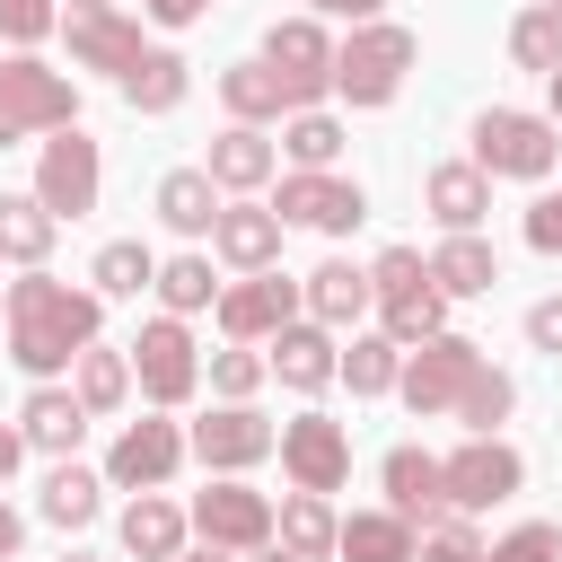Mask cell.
I'll return each instance as SVG.
<instances>
[{
	"label": "cell",
	"instance_id": "52a82bcc",
	"mask_svg": "<svg viewBox=\"0 0 562 562\" xmlns=\"http://www.w3.org/2000/svg\"><path fill=\"white\" fill-rule=\"evenodd\" d=\"M97 184H105L97 140H88L79 123H61V132L44 140V158H35V202H44L53 220H79V211H97Z\"/></svg>",
	"mask_w": 562,
	"mask_h": 562
},
{
	"label": "cell",
	"instance_id": "3957f363",
	"mask_svg": "<svg viewBox=\"0 0 562 562\" xmlns=\"http://www.w3.org/2000/svg\"><path fill=\"white\" fill-rule=\"evenodd\" d=\"M369 307H378V334L386 342H430L439 334V316H448V299H439V281H430V263L413 255V246H386L378 263H369Z\"/></svg>",
	"mask_w": 562,
	"mask_h": 562
},
{
	"label": "cell",
	"instance_id": "e575fe53",
	"mask_svg": "<svg viewBox=\"0 0 562 562\" xmlns=\"http://www.w3.org/2000/svg\"><path fill=\"white\" fill-rule=\"evenodd\" d=\"M509 61H518V70H536V79H553V70H562V18H553L544 0L509 18Z\"/></svg>",
	"mask_w": 562,
	"mask_h": 562
},
{
	"label": "cell",
	"instance_id": "5bb4252c",
	"mask_svg": "<svg viewBox=\"0 0 562 562\" xmlns=\"http://www.w3.org/2000/svg\"><path fill=\"white\" fill-rule=\"evenodd\" d=\"M272 439H281V430H272L255 404H220L211 422H193V439H184V448H193L211 474H246V465H263V457H272Z\"/></svg>",
	"mask_w": 562,
	"mask_h": 562
},
{
	"label": "cell",
	"instance_id": "9a60e30c",
	"mask_svg": "<svg viewBox=\"0 0 562 562\" xmlns=\"http://www.w3.org/2000/svg\"><path fill=\"white\" fill-rule=\"evenodd\" d=\"M61 26H70V61L114 70V79H123V70L149 53V44H140V26H132L114 0H70V18H61Z\"/></svg>",
	"mask_w": 562,
	"mask_h": 562
},
{
	"label": "cell",
	"instance_id": "484cf974",
	"mask_svg": "<svg viewBox=\"0 0 562 562\" xmlns=\"http://www.w3.org/2000/svg\"><path fill=\"white\" fill-rule=\"evenodd\" d=\"M114 88H123V105H132V114H176L193 79H184V53H158V44H149V53H140Z\"/></svg>",
	"mask_w": 562,
	"mask_h": 562
},
{
	"label": "cell",
	"instance_id": "f1b7e54d",
	"mask_svg": "<svg viewBox=\"0 0 562 562\" xmlns=\"http://www.w3.org/2000/svg\"><path fill=\"white\" fill-rule=\"evenodd\" d=\"M334 527H342V518H334L316 492H290V501L272 509V544L299 553V562H325V553H334Z\"/></svg>",
	"mask_w": 562,
	"mask_h": 562
},
{
	"label": "cell",
	"instance_id": "9f6ffc18",
	"mask_svg": "<svg viewBox=\"0 0 562 562\" xmlns=\"http://www.w3.org/2000/svg\"><path fill=\"white\" fill-rule=\"evenodd\" d=\"M544 9H553V18H562V0H544Z\"/></svg>",
	"mask_w": 562,
	"mask_h": 562
},
{
	"label": "cell",
	"instance_id": "60d3db41",
	"mask_svg": "<svg viewBox=\"0 0 562 562\" xmlns=\"http://www.w3.org/2000/svg\"><path fill=\"white\" fill-rule=\"evenodd\" d=\"M263 378H272V369H263V360H255L246 342H228V351H211V386H220L228 404H246V395H255Z\"/></svg>",
	"mask_w": 562,
	"mask_h": 562
},
{
	"label": "cell",
	"instance_id": "44dd1931",
	"mask_svg": "<svg viewBox=\"0 0 562 562\" xmlns=\"http://www.w3.org/2000/svg\"><path fill=\"white\" fill-rule=\"evenodd\" d=\"M334 334L325 325H307V316H290L281 334H272V351H263V369L281 378V386H299V395H316V386H334Z\"/></svg>",
	"mask_w": 562,
	"mask_h": 562
},
{
	"label": "cell",
	"instance_id": "f6af8a7d",
	"mask_svg": "<svg viewBox=\"0 0 562 562\" xmlns=\"http://www.w3.org/2000/svg\"><path fill=\"white\" fill-rule=\"evenodd\" d=\"M527 246H536V255H562V193H536V211H527Z\"/></svg>",
	"mask_w": 562,
	"mask_h": 562
},
{
	"label": "cell",
	"instance_id": "d590c367",
	"mask_svg": "<svg viewBox=\"0 0 562 562\" xmlns=\"http://www.w3.org/2000/svg\"><path fill=\"white\" fill-rule=\"evenodd\" d=\"M158 281V255L140 246V237H114V246H97V299H140Z\"/></svg>",
	"mask_w": 562,
	"mask_h": 562
},
{
	"label": "cell",
	"instance_id": "ba28073f",
	"mask_svg": "<svg viewBox=\"0 0 562 562\" xmlns=\"http://www.w3.org/2000/svg\"><path fill=\"white\" fill-rule=\"evenodd\" d=\"M272 448H281V474H290L299 492H316V501L351 483V430H342V422H325V413L281 422V439H272Z\"/></svg>",
	"mask_w": 562,
	"mask_h": 562
},
{
	"label": "cell",
	"instance_id": "4316f807",
	"mask_svg": "<svg viewBox=\"0 0 562 562\" xmlns=\"http://www.w3.org/2000/svg\"><path fill=\"white\" fill-rule=\"evenodd\" d=\"M158 220H167L176 237H211V220H220V184H211L202 167H167V176H158Z\"/></svg>",
	"mask_w": 562,
	"mask_h": 562
},
{
	"label": "cell",
	"instance_id": "8fae6325",
	"mask_svg": "<svg viewBox=\"0 0 562 562\" xmlns=\"http://www.w3.org/2000/svg\"><path fill=\"white\" fill-rule=\"evenodd\" d=\"M132 378H140V395H149L158 413L193 395L202 360H193V334H184V316H149V325H140V342H132Z\"/></svg>",
	"mask_w": 562,
	"mask_h": 562
},
{
	"label": "cell",
	"instance_id": "603a6c76",
	"mask_svg": "<svg viewBox=\"0 0 562 562\" xmlns=\"http://www.w3.org/2000/svg\"><path fill=\"white\" fill-rule=\"evenodd\" d=\"M220 105H228L237 123H255V132H263V123H290V114H299L272 61H228V70H220Z\"/></svg>",
	"mask_w": 562,
	"mask_h": 562
},
{
	"label": "cell",
	"instance_id": "6da1fadb",
	"mask_svg": "<svg viewBox=\"0 0 562 562\" xmlns=\"http://www.w3.org/2000/svg\"><path fill=\"white\" fill-rule=\"evenodd\" d=\"M97 325H105V299H97V290H70V281H53V272L9 281V360H18L26 378L53 386V369H70V360L97 342Z\"/></svg>",
	"mask_w": 562,
	"mask_h": 562
},
{
	"label": "cell",
	"instance_id": "1f68e13d",
	"mask_svg": "<svg viewBox=\"0 0 562 562\" xmlns=\"http://www.w3.org/2000/svg\"><path fill=\"white\" fill-rule=\"evenodd\" d=\"M79 413L88 422H105V413H123V395H132V351H105V342H88L79 351Z\"/></svg>",
	"mask_w": 562,
	"mask_h": 562
},
{
	"label": "cell",
	"instance_id": "4dcf8cb0",
	"mask_svg": "<svg viewBox=\"0 0 562 562\" xmlns=\"http://www.w3.org/2000/svg\"><path fill=\"white\" fill-rule=\"evenodd\" d=\"M430 263V281H439V299H474V290H492L501 281V255L483 246V237H448L439 255H422Z\"/></svg>",
	"mask_w": 562,
	"mask_h": 562
},
{
	"label": "cell",
	"instance_id": "d4e9b609",
	"mask_svg": "<svg viewBox=\"0 0 562 562\" xmlns=\"http://www.w3.org/2000/svg\"><path fill=\"white\" fill-rule=\"evenodd\" d=\"M79 430H88V413H79V395H70V386H35V395H26V413H18V439H26V448H44V457H70V448H79Z\"/></svg>",
	"mask_w": 562,
	"mask_h": 562
},
{
	"label": "cell",
	"instance_id": "db71d44e",
	"mask_svg": "<svg viewBox=\"0 0 562 562\" xmlns=\"http://www.w3.org/2000/svg\"><path fill=\"white\" fill-rule=\"evenodd\" d=\"M544 88H553V123H562V70H553V79H544Z\"/></svg>",
	"mask_w": 562,
	"mask_h": 562
},
{
	"label": "cell",
	"instance_id": "5b68a950",
	"mask_svg": "<svg viewBox=\"0 0 562 562\" xmlns=\"http://www.w3.org/2000/svg\"><path fill=\"white\" fill-rule=\"evenodd\" d=\"M483 378V351L465 342V334H430L404 369H395V395L422 413V422H439V413H457V395Z\"/></svg>",
	"mask_w": 562,
	"mask_h": 562
},
{
	"label": "cell",
	"instance_id": "ffe728a7",
	"mask_svg": "<svg viewBox=\"0 0 562 562\" xmlns=\"http://www.w3.org/2000/svg\"><path fill=\"white\" fill-rule=\"evenodd\" d=\"M422 202H430V220H439L448 237H474V220L492 211V176H483L474 158H448V167L422 176Z\"/></svg>",
	"mask_w": 562,
	"mask_h": 562
},
{
	"label": "cell",
	"instance_id": "b9f144b4",
	"mask_svg": "<svg viewBox=\"0 0 562 562\" xmlns=\"http://www.w3.org/2000/svg\"><path fill=\"white\" fill-rule=\"evenodd\" d=\"M483 562H562V527L553 518H536V527H509Z\"/></svg>",
	"mask_w": 562,
	"mask_h": 562
},
{
	"label": "cell",
	"instance_id": "ac0fdd59",
	"mask_svg": "<svg viewBox=\"0 0 562 562\" xmlns=\"http://www.w3.org/2000/svg\"><path fill=\"white\" fill-rule=\"evenodd\" d=\"M378 483H386V509H395L404 527H439V518H448V483H439V457H430V448H386Z\"/></svg>",
	"mask_w": 562,
	"mask_h": 562
},
{
	"label": "cell",
	"instance_id": "c3c4849f",
	"mask_svg": "<svg viewBox=\"0 0 562 562\" xmlns=\"http://www.w3.org/2000/svg\"><path fill=\"white\" fill-rule=\"evenodd\" d=\"M307 9H325V18H351V26H369L386 0H307Z\"/></svg>",
	"mask_w": 562,
	"mask_h": 562
},
{
	"label": "cell",
	"instance_id": "ee69618b",
	"mask_svg": "<svg viewBox=\"0 0 562 562\" xmlns=\"http://www.w3.org/2000/svg\"><path fill=\"white\" fill-rule=\"evenodd\" d=\"M0 35L9 44H44L53 35V0H0Z\"/></svg>",
	"mask_w": 562,
	"mask_h": 562
},
{
	"label": "cell",
	"instance_id": "7c38bea8",
	"mask_svg": "<svg viewBox=\"0 0 562 562\" xmlns=\"http://www.w3.org/2000/svg\"><path fill=\"white\" fill-rule=\"evenodd\" d=\"M263 61L281 70V88H290V105L307 114L316 97H334V44H325V26L316 18H281L272 35H263Z\"/></svg>",
	"mask_w": 562,
	"mask_h": 562
},
{
	"label": "cell",
	"instance_id": "4fadbf2b",
	"mask_svg": "<svg viewBox=\"0 0 562 562\" xmlns=\"http://www.w3.org/2000/svg\"><path fill=\"white\" fill-rule=\"evenodd\" d=\"M193 527H202L211 553H263V544H272V501L246 492V483H211V492L193 501Z\"/></svg>",
	"mask_w": 562,
	"mask_h": 562
},
{
	"label": "cell",
	"instance_id": "f35d334b",
	"mask_svg": "<svg viewBox=\"0 0 562 562\" xmlns=\"http://www.w3.org/2000/svg\"><path fill=\"white\" fill-rule=\"evenodd\" d=\"M149 290L167 299V316H193V307H211V299H220L211 255H176V263H158V281H149Z\"/></svg>",
	"mask_w": 562,
	"mask_h": 562
},
{
	"label": "cell",
	"instance_id": "7bdbcfd3",
	"mask_svg": "<svg viewBox=\"0 0 562 562\" xmlns=\"http://www.w3.org/2000/svg\"><path fill=\"white\" fill-rule=\"evenodd\" d=\"M413 562H483V544H474V527L448 509L439 527H422V544H413Z\"/></svg>",
	"mask_w": 562,
	"mask_h": 562
},
{
	"label": "cell",
	"instance_id": "8d00e7d4",
	"mask_svg": "<svg viewBox=\"0 0 562 562\" xmlns=\"http://www.w3.org/2000/svg\"><path fill=\"white\" fill-rule=\"evenodd\" d=\"M395 369H404V342H386V334H360L334 360V378H351V395H395Z\"/></svg>",
	"mask_w": 562,
	"mask_h": 562
},
{
	"label": "cell",
	"instance_id": "816d5d0a",
	"mask_svg": "<svg viewBox=\"0 0 562 562\" xmlns=\"http://www.w3.org/2000/svg\"><path fill=\"white\" fill-rule=\"evenodd\" d=\"M255 562H299V553H281V544H263V553H255Z\"/></svg>",
	"mask_w": 562,
	"mask_h": 562
},
{
	"label": "cell",
	"instance_id": "681fc988",
	"mask_svg": "<svg viewBox=\"0 0 562 562\" xmlns=\"http://www.w3.org/2000/svg\"><path fill=\"white\" fill-rule=\"evenodd\" d=\"M18 457H26V439H18V430H9V422H0V483H9V474H18Z\"/></svg>",
	"mask_w": 562,
	"mask_h": 562
},
{
	"label": "cell",
	"instance_id": "cb8c5ba5",
	"mask_svg": "<svg viewBox=\"0 0 562 562\" xmlns=\"http://www.w3.org/2000/svg\"><path fill=\"white\" fill-rule=\"evenodd\" d=\"M299 299H307V325H325V334H334V325H360V307H369V272H360L351 255H325V263L307 272Z\"/></svg>",
	"mask_w": 562,
	"mask_h": 562
},
{
	"label": "cell",
	"instance_id": "11a10c76",
	"mask_svg": "<svg viewBox=\"0 0 562 562\" xmlns=\"http://www.w3.org/2000/svg\"><path fill=\"white\" fill-rule=\"evenodd\" d=\"M61 562H97V553H61Z\"/></svg>",
	"mask_w": 562,
	"mask_h": 562
},
{
	"label": "cell",
	"instance_id": "30bf717a",
	"mask_svg": "<svg viewBox=\"0 0 562 562\" xmlns=\"http://www.w3.org/2000/svg\"><path fill=\"white\" fill-rule=\"evenodd\" d=\"M439 483H448V509H457V518H474V509L509 501V492L527 483V465H518V448H509V439H465L457 457H439Z\"/></svg>",
	"mask_w": 562,
	"mask_h": 562
},
{
	"label": "cell",
	"instance_id": "f5cc1de1",
	"mask_svg": "<svg viewBox=\"0 0 562 562\" xmlns=\"http://www.w3.org/2000/svg\"><path fill=\"white\" fill-rule=\"evenodd\" d=\"M176 562H228V553H211V544H202V553H176Z\"/></svg>",
	"mask_w": 562,
	"mask_h": 562
},
{
	"label": "cell",
	"instance_id": "f546056e",
	"mask_svg": "<svg viewBox=\"0 0 562 562\" xmlns=\"http://www.w3.org/2000/svg\"><path fill=\"white\" fill-rule=\"evenodd\" d=\"M413 527L395 518V509H360V518H342L334 527V553H351V562H413Z\"/></svg>",
	"mask_w": 562,
	"mask_h": 562
},
{
	"label": "cell",
	"instance_id": "ab89813d",
	"mask_svg": "<svg viewBox=\"0 0 562 562\" xmlns=\"http://www.w3.org/2000/svg\"><path fill=\"white\" fill-rule=\"evenodd\" d=\"M509 404H518V386H509L501 369H483V378H474V386L457 395V422H465V439H501Z\"/></svg>",
	"mask_w": 562,
	"mask_h": 562
},
{
	"label": "cell",
	"instance_id": "836d02e7",
	"mask_svg": "<svg viewBox=\"0 0 562 562\" xmlns=\"http://www.w3.org/2000/svg\"><path fill=\"white\" fill-rule=\"evenodd\" d=\"M281 149H290L299 176H334V158H342V123H334L325 105H307V114L281 123Z\"/></svg>",
	"mask_w": 562,
	"mask_h": 562
},
{
	"label": "cell",
	"instance_id": "8992f818",
	"mask_svg": "<svg viewBox=\"0 0 562 562\" xmlns=\"http://www.w3.org/2000/svg\"><path fill=\"white\" fill-rule=\"evenodd\" d=\"M61 123H79V88L44 61H9L0 70V149L26 132H61Z\"/></svg>",
	"mask_w": 562,
	"mask_h": 562
},
{
	"label": "cell",
	"instance_id": "277c9868",
	"mask_svg": "<svg viewBox=\"0 0 562 562\" xmlns=\"http://www.w3.org/2000/svg\"><path fill=\"white\" fill-rule=\"evenodd\" d=\"M413 53H422L413 26H386V18L351 26V44H334V97H342V105H395Z\"/></svg>",
	"mask_w": 562,
	"mask_h": 562
},
{
	"label": "cell",
	"instance_id": "e0dca14e",
	"mask_svg": "<svg viewBox=\"0 0 562 562\" xmlns=\"http://www.w3.org/2000/svg\"><path fill=\"white\" fill-rule=\"evenodd\" d=\"M176 465H184V430L176 422H123V439L105 448V483H123V492H158Z\"/></svg>",
	"mask_w": 562,
	"mask_h": 562
},
{
	"label": "cell",
	"instance_id": "f907efd6",
	"mask_svg": "<svg viewBox=\"0 0 562 562\" xmlns=\"http://www.w3.org/2000/svg\"><path fill=\"white\" fill-rule=\"evenodd\" d=\"M18 536H26V518H18V509H9V501H0V562H9V553H18Z\"/></svg>",
	"mask_w": 562,
	"mask_h": 562
},
{
	"label": "cell",
	"instance_id": "d6a6232c",
	"mask_svg": "<svg viewBox=\"0 0 562 562\" xmlns=\"http://www.w3.org/2000/svg\"><path fill=\"white\" fill-rule=\"evenodd\" d=\"M123 544H132L140 562H176V553H184V509L158 501V492H140V501L123 509Z\"/></svg>",
	"mask_w": 562,
	"mask_h": 562
},
{
	"label": "cell",
	"instance_id": "d6986e66",
	"mask_svg": "<svg viewBox=\"0 0 562 562\" xmlns=\"http://www.w3.org/2000/svg\"><path fill=\"white\" fill-rule=\"evenodd\" d=\"M211 255L237 263V272H272V263H281V220H272V202H220Z\"/></svg>",
	"mask_w": 562,
	"mask_h": 562
},
{
	"label": "cell",
	"instance_id": "83f0119b",
	"mask_svg": "<svg viewBox=\"0 0 562 562\" xmlns=\"http://www.w3.org/2000/svg\"><path fill=\"white\" fill-rule=\"evenodd\" d=\"M53 211L35 202V193H0V263H26V272H44V255H53Z\"/></svg>",
	"mask_w": 562,
	"mask_h": 562
},
{
	"label": "cell",
	"instance_id": "9c48e42d",
	"mask_svg": "<svg viewBox=\"0 0 562 562\" xmlns=\"http://www.w3.org/2000/svg\"><path fill=\"white\" fill-rule=\"evenodd\" d=\"M272 220L281 228H316V237H342V228H360L369 220V193L351 184V176H281V193H272Z\"/></svg>",
	"mask_w": 562,
	"mask_h": 562
},
{
	"label": "cell",
	"instance_id": "74e56055",
	"mask_svg": "<svg viewBox=\"0 0 562 562\" xmlns=\"http://www.w3.org/2000/svg\"><path fill=\"white\" fill-rule=\"evenodd\" d=\"M97 492H105V483L61 457V465L44 474V518H53V527H88V518H97Z\"/></svg>",
	"mask_w": 562,
	"mask_h": 562
},
{
	"label": "cell",
	"instance_id": "bcb514c9",
	"mask_svg": "<svg viewBox=\"0 0 562 562\" xmlns=\"http://www.w3.org/2000/svg\"><path fill=\"white\" fill-rule=\"evenodd\" d=\"M527 342L536 351H562V299H536L527 307Z\"/></svg>",
	"mask_w": 562,
	"mask_h": 562
},
{
	"label": "cell",
	"instance_id": "7402d4cb",
	"mask_svg": "<svg viewBox=\"0 0 562 562\" xmlns=\"http://www.w3.org/2000/svg\"><path fill=\"white\" fill-rule=\"evenodd\" d=\"M272 167H281V149H272L255 123H228V132L211 140V158H202V176H211L220 193H237V202H246L255 184H272Z\"/></svg>",
	"mask_w": 562,
	"mask_h": 562
},
{
	"label": "cell",
	"instance_id": "2e32d148",
	"mask_svg": "<svg viewBox=\"0 0 562 562\" xmlns=\"http://www.w3.org/2000/svg\"><path fill=\"white\" fill-rule=\"evenodd\" d=\"M211 307H220V334H228V342H272V334L299 316V290H290L281 272H246V281L220 290Z\"/></svg>",
	"mask_w": 562,
	"mask_h": 562
},
{
	"label": "cell",
	"instance_id": "7a4b0ae2",
	"mask_svg": "<svg viewBox=\"0 0 562 562\" xmlns=\"http://www.w3.org/2000/svg\"><path fill=\"white\" fill-rule=\"evenodd\" d=\"M474 167H483V176L544 184V176L562 167V123H553V114H527V105H483V114H474Z\"/></svg>",
	"mask_w": 562,
	"mask_h": 562
},
{
	"label": "cell",
	"instance_id": "7dc6e473",
	"mask_svg": "<svg viewBox=\"0 0 562 562\" xmlns=\"http://www.w3.org/2000/svg\"><path fill=\"white\" fill-rule=\"evenodd\" d=\"M140 9H149L158 26H193V18H211L220 0H140Z\"/></svg>",
	"mask_w": 562,
	"mask_h": 562
}]
</instances>
